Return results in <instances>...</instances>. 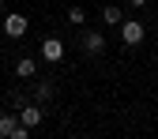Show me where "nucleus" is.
Returning a JSON list of instances; mask_svg holds the SVG:
<instances>
[{
  "mask_svg": "<svg viewBox=\"0 0 158 139\" xmlns=\"http://www.w3.org/2000/svg\"><path fill=\"white\" fill-rule=\"evenodd\" d=\"M79 45H83L87 56H102V53H106V34H102V30H83Z\"/></svg>",
  "mask_w": 158,
  "mask_h": 139,
  "instance_id": "1",
  "label": "nucleus"
},
{
  "mask_svg": "<svg viewBox=\"0 0 158 139\" xmlns=\"http://www.w3.org/2000/svg\"><path fill=\"white\" fill-rule=\"evenodd\" d=\"M143 38H147V27H143V23H135V19H124V23H121V42H124L128 49L139 45Z\"/></svg>",
  "mask_w": 158,
  "mask_h": 139,
  "instance_id": "2",
  "label": "nucleus"
},
{
  "mask_svg": "<svg viewBox=\"0 0 158 139\" xmlns=\"http://www.w3.org/2000/svg\"><path fill=\"white\" fill-rule=\"evenodd\" d=\"M0 27H4V34H8V38H23V34L30 30V19H27V15H19V11H8Z\"/></svg>",
  "mask_w": 158,
  "mask_h": 139,
  "instance_id": "3",
  "label": "nucleus"
},
{
  "mask_svg": "<svg viewBox=\"0 0 158 139\" xmlns=\"http://www.w3.org/2000/svg\"><path fill=\"white\" fill-rule=\"evenodd\" d=\"M38 53H42L45 64H60V60H64V42H60V38H45Z\"/></svg>",
  "mask_w": 158,
  "mask_h": 139,
  "instance_id": "4",
  "label": "nucleus"
},
{
  "mask_svg": "<svg viewBox=\"0 0 158 139\" xmlns=\"http://www.w3.org/2000/svg\"><path fill=\"white\" fill-rule=\"evenodd\" d=\"M19 121L34 132L38 124H42V105H38V102H23V105H19Z\"/></svg>",
  "mask_w": 158,
  "mask_h": 139,
  "instance_id": "5",
  "label": "nucleus"
},
{
  "mask_svg": "<svg viewBox=\"0 0 158 139\" xmlns=\"http://www.w3.org/2000/svg\"><path fill=\"white\" fill-rule=\"evenodd\" d=\"M102 23H109V27H121V23H124V11L117 8V4H106V8H102Z\"/></svg>",
  "mask_w": 158,
  "mask_h": 139,
  "instance_id": "6",
  "label": "nucleus"
},
{
  "mask_svg": "<svg viewBox=\"0 0 158 139\" xmlns=\"http://www.w3.org/2000/svg\"><path fill=\"white\" fill-rule=\"evenodd\" d=\"M34 72H38V60H30V56H19L15 75H19V79H34Z\"/></svg>",
  "mask_w": 158,
  "mask_h": 139,
  "instance_id": "7",
  "label": "nucleus"
},
{
  "mask_svg": "<svg viewBox=\"0 0 158 139\" xmlns=\"http://www.w3.org/2000/svg\"><path fill=\"white\" fill-rule=\"evenodd\" d=\"M53 94H56L53 83H38V87H34V102H38V105H45V102H53Z\"/></svg>",
  "mask_w": 158,
  "mask_h": 139,
  "instance_id": "8",
  "label": "nucleus"
},
{
  "mask_svg": "<svg viewBox=\"0 0 158 139\" xmlns=\"http://www.w3.org/2000/svg\"><path fill=\"white\" fill-rule=\"evenodd\" d=\"M68 23H72V27L87 23V11H83V8H68Z\"/></svg>",
  "mask_w": 158,
  "mask_h": 139,
  "instance_id": "9",
  "label": "nucleus"
},
{
  "mask_svg": "<svg viewBox=\"0 0 158 139\" xmlns=\"http://www.w3.org/2000/svg\"><path fill=\"white\" fill-rule=\"evenodd\" d=\"M128 4H132V8H143V4H147V0H128Z\"/></svg>",
  "mask_w": 158,
  "mask_h": 139,
  "instance_id": "10",
  "label": "nucleus"
},
{
  "mask_svg": "<svg viewBox=\"0 0 158 139\" xmlns=\"http://www.w3.org/2000/svg\"><path fill=\"white\" fill-rule=\"evenodd\" d=\"M4 8H8V0H0V11H4Z\"/></svg>",
  "mask_w": 158,
  "mask_h": 139,
  "instance_id": "11",
  "label": "nucleus"
}]
</instances>
